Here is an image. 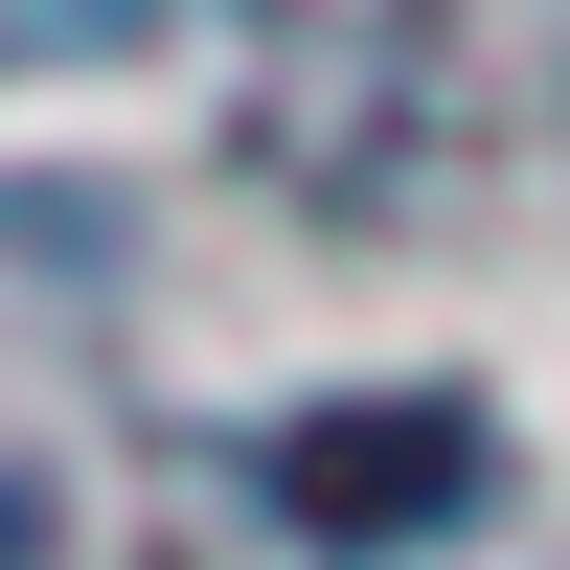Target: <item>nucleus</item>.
Here are the masks:
<instances>
[{
    "mask_svg": "<svg viewBox=\"0 0 570 570\" xmlns=\"http://www.w3.org/2000/svg\"><path fill=\"white\" fill-rule=\"evenodd\" d=\"M160 0H0V69H69V46H137Z\"/></svg>",
    "mask_w": 570,
    "mask_h": 570,
    "instance_id": "obj_1",
    "label": "nucleus"
},
{
    "mask_svg": "<svg viewBox=\"0 0 570 570\" xmlns=\"http://www.w3.org/2000/svg\"><path fill=\"white\" fill-rule=\"evenodd\" d=\"M0 570H46V502H23V480H0Z\"/></svg>",
    "mask_w": 570,
    "mask_h": 570,
    "instance_id": "obj_2",
    "label": "nucleus"
}]
</instances>
